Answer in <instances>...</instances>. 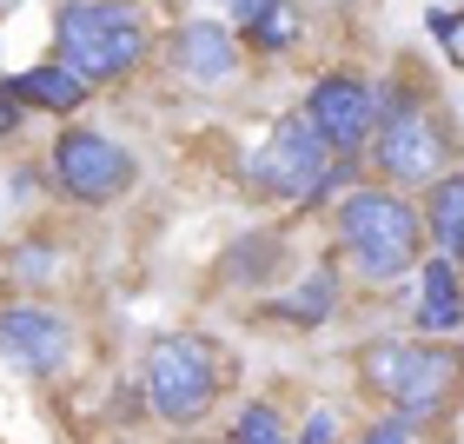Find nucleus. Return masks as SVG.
Segmentation results:
<instances>
[{
  "mask_svg": "<svg viewBox=\"0 0 464 444\" xmlns=\"http://www.w3.org/2000/svg\"><path fill=\"white\" fill-rule=\"evenodd\" d=\"M232 444H292V438H285V425H279L272 405H246L239 425H232Z\"/></svg>",
  "mask_w": 464,
  "mask_h": 444,
  "instance_id": "nucleus-16",
  "label": "nucleus"
},
{
  "mask_svg": "<svg viewBox=\"0 0 464 444\" xmlns=\"http://www.w3.org/2000/svg\"><path fill=\"white\" fill-rule=\"evenodd\" d=\"M14 93L27 100V107H47V113H73L80 100H87V80H80L73 67H34L14 80Z\"/></svg>",
  "mask_w": 464,
  "mask_h": 444,
  "instance_id": "nucleus-11",
  "label": "nucleus"
},
{
  "mask_svg": "<svg viewBox=\"0 0 464 444\" xmlns=\"http://www.w3.org/2000/svg\"><path fill=\"white\" fill-rule=\"evenodd\" d=\"M418 325L425 332H458L464 325V285L451 265H431L425 272V292H418Z\"/></svg>",
  "mask_w": 464,
  "mask_h": 444,
  "instance_id": "nucleus-12",
  "label": "nucleus"
},
{
  "mask_svg": "<svg viewBox=\"0 0 464 444\" xmlns=\"http://www.w3.org/2000/svg\"><path fill=\"white\" fill-rule=\"evenodd\" d=\"M305 120L319 126V140L332 153H352V146L372 133L378 100H372V87H358V80H319L312 100H305Z\"/></svg>",
  "mask_w": 464,
  "mask_h": 444,
  "instance_id": "nucleus-7",
  "label": "nucleus"
},
{
  "mask_svg": "<svg viewBox=\"0 0 464 444\" xmlns=\"http://www.w3.org/2000/svg\"><path fill=\"white\" fill-rule=\"evenodd\" d=\"M53 34H60V60H67L80 80H120V73H133L140 53H146L140 14L113 7V0H60Z\"/></svg>",
  "mask_w": 464,
  "mask_h": 444,
  "instance_id": "nucleus-1",
  "label": "nucleus"
},
{
  "mask_svg": "<svg viewBox=\"0 0 464 444\" xmlns=\"http://www.w3.org/2000/svg\"><path fill=\"white\" fill-rule=\"evenodd\" d=\"M20 107H27V100L0 87V140H7V133H20Z\"/></svg>",
  "mask_w": 464,
  "mask_h": 444,
  "instance_id": "nucleus-20",
  "label": "nucleus"
},
{
  "mask_svg": "<svg viewBox=\"0 0 464 444\" xmlns=\"http://www.w3.org/2000/svg\"><path fill=\"white\" fill-rule=\"evenodd\" d=\"M378 166H385L392 179H438V166H445V140L431 133V120H392L385 133H378Z\"/></svg>",
  "mask_w": 464,
  "mask_h": 444,
  "instance_id": "nucleus-9",
  "label": "nucleus"
},
{
  "mask_svg": "<svg viewBox=\"0 0 464 444\" xmlns=\"http://www.w3.org/2000/svg\"><path fill=\"white\" fill-rule=\"evenodd\" d=\"M53 173L67 186L73 199H120L126 186H133V159H126V146H113L107 133H87V126H73V133L53 140Z\"/></svg>",
  "mask_w": 464,
  "mask_h": 444,
  "instance_id": "nucleus-6",
  "label": "nucleus"
},
{
  "mask_svg": "<svg viewBox=\"0 0 464 444\" xmlns=\"http://www.w3.org/2000/svg\"><path fill=\"white\" fill-rule=\"evenodd\" d=\"M458 232H464V179H438L431 186V239L451 252Z\"/></svg>",
  "mask_w": 464,
  "mask_h": 444,
  "instance_id": "nucleus-13",
  "label": "nucleus"
},
{
  "mask_svg": "<svg viewBox=\"0 0 464 444\" xmlns=\"http://www.w3.org/2000/svg\"><path fill=\"white\" fill-rule=\"evenodd\" d=\"M358 444H418V431H411V418H385V425H372Z\"/></svg>",
  "mask_w": 464,
  "mask_h": 444,
  "instance_id": "nucleus-18",
  "label": "nucleus"
},
{
  "mask_svg": "<svg viewBox=\"0 0 464 444\" xmlns=\"http://www.w3.org/2000/svg\"><path fill=\"white\" fill-rule=\"evenodd\" d=\"M179 67L193 73L199 87H219V80H232V67H239L232 34L219 27V20H193V27L179 34Z\"/></svg>",
  "mask_w": 464,
  "mask_h": 444,
  "instance_id": "nucleus-10",
  "label": "nucleus"
},
{
  "mask_svg": "<svg viewBox=\"0 0 464 444\" xmlns=\"http://www.w3.org/2000/svg\"><path fill=\"white\" fill-rule=\"evenodd\" d=\"M252 186L259 193H279V199H312L332 186V146L319 140L312 120H285L259 153H252Z\"/></svg>",
  "mask_w": 464,
  "mask_h": 444,
  "instance_id": "nucleus-3",
  "label": "nucleus"
},
{
  "mask_svg": "<svg viewBox=\"0 0 464 444\" xmlns=\"http://www.w3.org/2000/svg\"><path fill=\"white\" fill-rule=\"evenodd\" d=\"M299 444H339V425H332V411H312V425Z\"/></svg>",
  "mask_w": 464,
  "mask_h": 444,
  "instance_id": "nucleus-19",
  "label": "nucleus"
},
{
  "mask_svg": "<svg viewBox=\"0 0 464 444\" xmlns=\"http://www.w3.org/2000/svg\"><path fill=\"white\" fill-rule=\"evenodd\" d=\"M372 385L398 405V418H418V411H438L451 398V378H458V358L438 352V345H385L365 358Z\"/></svg>",
  "mask_w": 464,
  "mask_h": 444,
  "instance_id": "nucleus-4",
  "label": "nucleus"
},
{
  "mask_svg": "<svg viewBox=\"0 0 464 444\" xmlns=\"http://www.w3.org/2000/svg\"><path fill=\"white\" fill-rule=\"evenodd\" d=\"M146 398H153L160 418L193 425L213 405V352L199 338H160L153 358H146Z\"/></svg>",
  "mask_w": 464,
  "mask_h": 444,
  "instance_id": "nucleus-5",
  "label": "nucleus"
},
{
  "mask_svg": "<svg viewBox=\"0 0 464 444\" xmlns=\"http://www.w3.org/2000/svg\"><path fill=\"white\" fill-rule=\"evenodd\" d=\"M451 259H458V265H464V232H458V239H451Z\"/></svg>",
  "mask_w": 464,
  "mask_h": 444,
  "instance_id": "nucleus-22",
  "label": "nucleus"
},
{
  "mask_svg": "<svg viewBox=\"0 0 464 444\" xmlns=\"http://www.w3.org/2000/svg\"><path fill=\"white\" fill-rule=\"evenodd\" d=\"M332 299H339V292H332V272H312L292 299H279V312H285V319H325Z\"/></svg>",
  "mask_w": 464,
  "mask_h": 444,
  "instance_id": "nucleus-15",
  "label": "nucleus"
},
{
  "mask_svg": "<svg viewBox=\"0 0 464 444\" xmlns=\"http://www.w3.org/2000/svg\"><path fill=\"white\" fill-rule=\"evenodd\" d=\"M0 358L20 372H53L60 358H67V325L53 319L47 305H7L0 312Z\"/></svg>",
  "mask_w": 464,
  "mask_h": 444,
  "instance_id": "nucleus-8",
  "label": "nucleus"
},
{
  "mask_svg": "<svg viewBox=\"0 0 464 444\" xmlns=\"http://www.w3.org/2000/svg\"><path fill=\"white\" fill-rule=\"evenodd\" d=\"M431 34H438L451 67H464V14H431Z\"/></svg>",
  "mask_w": 464,
  "mask_h": 444,
  "instance_id": "nucleus-17",
  "label": "nucleus"
},
{
  "mask_svg": "<svg viewBox=\"0 0 464 444\" xmlns=\"http://www.w3.org/2000/svg\"><path fill=\"white\" fill-rule=\"evenodd\" d=\"M226 7H239V14L252 20V14H259V7H272V0H226Z\"/></svg>",
  "mask_w": 464,
  "mask_h": 444,
  "instance_id": "nucleus-21",
  "label": "nucleus"
},
{
  "mask_svg": "<svg viewBox=\"0 0 464 444\" xmlns=\"http://www.w3.org/2000/svg\"><path fill=\"white\" fill-rule=\"evenodd\" d=\"M246 34H252V47H292V40H299V14H292L285 7V0H272V7H259V14H252L246 20Z\"/></svg>",
  "mask_w": 464,
  "mask_h": 444,
  "instance_id": "nucleus-14",
  "label": "nucleus"
},
{
  "mask_svg": "<svg viewBox=\"0 0 464 444\" xmlns=\"http://www.w3.org/2000/svg\"><path fill=\"white\" fill-rule=\"evenodd\" d=\"M339 232L365 279H398L418 259V213L398 193H352L339 213Z\"/></svg>",
  "mask_w": 464,
  "mask_h": 444,
  "instance_id": "nucleus-2",
  "label": "nucleus"
}]
</instances>
